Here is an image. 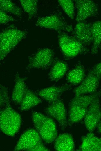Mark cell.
Wrapping results in <instances>:
<instances>
[{
	"label": "cell",
	"mask_w": 101,
	"mask_h": 151,
	"mask_svg": "<svg viewBox=\"0 0 101 151\" xmlns=\"http://www.w3.org/2000/svg\"><path fill=\"white\" fill-rule=\"evenodd\" d=\"M101 95V92H95L89 95L75 96L69 104L68 125L70 126L84 117L88 109L93 100Z\"/></svg>",
	"instance_id": "6da1fadb"
},
{
	"label": "cell",
	"mask_w": 101,
	"mask_h": 151,
	"mask_svg": "<svg viewBox=\"0 0 101 151\" xmlns=\"http://www.w3.org/2000/svg\"><path fill=\"white\" fill-rule=\"evenodd\" d=\"M58 42L60 50L66 60L73 59L81 55H85L89 52L86 46L75 37L66 33L58 32Z\"/></svg>",
	"instance_id": "7a4b0ae2"
},
{
	"label": "cell",
	"mask_w": 101,
	"mask_h": 151,
	"mask_svg": "<svg viewBox=\"0 0 101 151\" xmlns=\"http://www.w3.org/2000/svg\"><path fill=\"white\" fill-rule=\"evenodd\" d=\"M27 32L18 29L13 25L2 30L0 34V61L24 39Z\"/></svg>",
	"instance_id": "3957f363"
},
{
	"label": "cell",
	"mask_w": 101,
	"mask_h": 151,
	"mask_svg": "<svg viewBox=\"0 0 101 151\" xmlns=\"http://www.w3.org/2000/svg\"><path fill=\"white\" fill-rule=\"evenodd\" d=\"M32 118L41 139L46 143H50L55 140L57 132L56 124L52 118L36 112L32 113Z\"/></svg>",
	"instance_id": "277c9868"
},
{
	"label": "cell",
	"mask_w": 101,
	"mask_h": 151,
	"mask_svg": "<svg viewBox=\"0 0 101 151\" xmlns=\"http://www.w3.org/2000/svg\"><path fill=\"white\" fill-rule=\"evenodd\" d=\"M21 123L20 115L11 107L10 103L1 109L0 129L5 134L14 136L19 131Z\"/></svg>",
	"instance_id": "5b68a950"
},
{
	"label": "cell",
	"mask_w": 101,
	"mask_h": 151,
	"mask_svg": "<svg viewBox=\"0 0 101 151\" xmlns=\"http://www.w3.org/2000/svg\"><path fill=\"white\" fill-rule=\"evenodd\" d=\"M54 54L53 50L50 48L39 49L29 57L26 69L29 70L33 68H48L54 62Z\"/></svg>",
	"instance_id": "8992f818"
},
{
	"label": "cell",
	"mask_w": 101,
	"mask_h": 151,
	"mask_svg": "<svg viewBox=\"0 0 101 151\" xmlns=\"http://www.w3.org/2000/svg\"><path fill=\"white\" fill-rule=\"evenodd\" d=\"M35 25L58 32L64 31L71 32L73 31L72 26L68 23L62 17L57 14L39 18Z\"/></svg>",
	"instance_id": "52a82bcc"
},
{
	"label": "cell",
	"mask_w": 101,
	"mask_h": 151,
	"mask_svg": "<svg viewBox=\"0 0 101 151\" xmlns=\"http://www.w3.org/2000/svg\"><path fill=\"white\" fill-rule=\"evenodd\" d=\"M99 97L94 99L89 105L84 117L85 126L89 132H92L101 119Z\"/></svg>",
	"instance_id": "ba28073f"
},
{
	"label": "cell",
	"mask_w": 101,
	"mask_h": 151,
	"mask_svg": "<svg viewBox=\"0 0 101 151\" xmlns=\"http://www.w3.org/2000/svg\"><path fill=\"white\" fill-rule=\"evenodd\" d=\"M77 12L76 20L77 23L85 19L95 17L98 14V8L97 4L91 0H75Z\"/></svg>",
	"instance_id": "9c48e42d"
},
{
	"label": "cell",
	"mask_w": 101,
	"mask_h": 151,
	"mask_svg": "<svg viewBox=\"0 0 101 151\" xmlns=\"http://www.w3.org/2000/svg\"><path fill=\"white\" fill-rule=\"evenodd\" d=\"M45 111L47 114L58 122L62 130H64L68 125L66 108L61 98L50 103Z\"/></svg>",
	"instance_id": "30bf717a"
},
{
	"label": "cell",
	"mask_w": 101,
	"mask_h": 151,
	"mask_svg": "<svg viewBox=\"0 0 101 151\" xmlns=\"http://www.w3.org/2000/svg\"><path fill=\"white\" fill-rule=\"evenodd\" d=\"M101 79V76L95 74L90 70L80 84L74 89L73 92L75 96L95 92Z\"/></svg>",
	"instance_id": "8fae6325"
},
{
	"label": "cell",
	"mask_w": 101,
	"mask_h": 151,
	"mask_svg": "<svg viewBox=\"0 0 101 151\" xmlns=\"http://www.w3.org/2000/svg\"><path fill=\"white\" fill-rule=\"evenodd\" d=\"M41 141V137L37 131L32 129L28 130L21 135L14 150L29 151Z\"/></svg>",
	"instance_id": "7c38bea8"
},
{
	"label": "cell",
	"mask_w": 101,
	"mask_h": 151,
	"mask_svg": "<svg viewBox=\"0 0 101 151\" xmlns=\"http://www.w3.org/2000/svg\"><path fill=\"white\" fill-rule=\"evenodd\" d=\"M71 89V85L65 84L59 86H52L42 89L36 93V95L50 103L60 98L63 93Z\"/></svg>",
	"instance_id": "4fadbf2b"
},
{
	"label": "cell",
	"mask_w": 101,
	"mask_h": 151,
	"mask_svg": "<svg viewBox=\"0 0 101 151\" xmlns=\"http://www.w3.org/2000/svg\"><path fill=\"white\" fill-rule=\"evenodd\" d=\"M74 34V37L84 45H90L93 42L92 24L84 21L77 23Z\"/></svg>",
	"instance_id": "5bb4252c"
},
{
	"label": "cell",
	"mask_w": 101,
	"mask_h": 151,
	"mask_svg": "<svg viewBox=\"0 0 101 151\" xmlns=\"http://www.w3.org/2000/svg\"><path fill=\"white\" fill-rule=\"evenodd\" d=\"M82 143L77 150L81 151H101V138L89 132L82 138Z\"/></svg>",
	"instance_id": "9a60e30c"
},
{
	"label": "cell",
	"mask_w": 101,
	"mask_h": 151,
	"mask_svg": "<svg viewBox=\"0 0 101 151\" xmlns=\"http://www.w3.org/2000/svg\"><path fill=\"white\" fill-rule=\"evenodd\" d=\"M54 148L58 151L74 150L75 143L71 135L67 133L59 134L55 140Z\"/></svg>",
	"instance_id": "2e32d148"
},
{
	"label": "cell",
	"mask_w": 101,
	"mask_h": 151,
	"mask_svg": "<svg viewBox=\"0 0 101 151\" xmlns=\"http://www.w3.org/2000/svg\"><path fill=\"white\" fill-rule=\"evenodd\" d=\"M26 79L25 78L20 77L18 73L15 76L12 99L17 104L20 105L27 88L25 82Z\"/></svg>",
	"instance_id": "e0dca14e"
},
{
	"label": "cell",
	"mask_w": 101,
	"mask_h": 151,
	"mask_svg": "<svg viewBox=\"0 0 101 151\" xmlns=\"http://www.w3.org/2000/svg\"><path fill=\"white\" fill-rule=\"evenodd\" d=\"M68 66L65 62L56 60L54 61L49 74L51 81L57 82L62 78L68 69Z\"/></svg>",
	"instance_id": "ac0fdd59"
},
{
	"label": "cell",
	"mask_w": 101,
	"mask_h": 151,
	"mask_svg": "<svg viewBox=\"0 0 101 151\" xmlns=\"http://www.w3.org/2000/svg\"><path fill=\"white\" fill-rule=\"evenodd\" d=\"M85 72L83 66L80 62H79L68 73L66 76L67 80L71 85H77L84 79Z\"/></svg>",
	"instance_id": "d6986e66"
},
{
	"label": "cell",
	"mask_w": 101,
	"mask_h": 151,
	"mask_svg": "<svg viewBox=\"0 0 101 151\" xmlns=\"http://www.w3.org/2000/svg\"><path fill=\"white\" fill-rule=\"evenodd\" d=\"M42 100L28 88L20 105L21 111L28 110L41 103Z\"/></svg>",
	"instance_id": "ffe728a7"
},
{
	"label": "cell",
	"mask_w": 101,
	"mask_h": 151,
	"mask_svg": "<svg viewBox=\"0 0 101 151\" xmlns=\"http://www.w3.org/2000/svg\"><path fill=\"white\" fill-rule=\"evenodd\" d=\"M93 45L91 50L92 54H96L101 44V21H98L92 24Z\"/></svg>",
	"instance_id": "44dd1931"
},
{
	"label": "cell",
	"mask_w": 101,
	"mask_h": 151,
	"mask_svg": "<svg viewBox=\"0 0 101 151\" xmlns=\"http://www.w3.org/2000/svg\"><path fill=\"white\" fill-rule=\"evenodd\" d=\"M0 10L12 14L19 17H21L22 12L21 8L13 3L11 0H1Z\"/></svg>",
	"instance_id": "7402d4cb"
},
{
	"label": "cell",
	"mask_w": 101,
	"mask_h": 151,
	"mask_svg": "<svg viewBox=\"0 0 101 151\" xmlns=\"http://www.w3.org/2000/svg\"><path fill=\"white\" fill-rule=\"evenodd\" d=\"M19 1L23 9L28 14V19L36 15L37 10V0H20Z\"/></svg>",
	"instance_id": "603a6c76"
},
{
	"label": "cell",
	"mask_w": 101,
	"mask_h": 151,
	"mask_svg": "<svg viewBox=\"0 0 101 151\" xmlns=\"http://www.w3.org/2000/svg\"><path fill=\"white\" fill-rule=\"evenodd\" d=\"M58 2L64 12L71 19L75 16V6L73 1L71 0H59Z\"/></svg>",
	"instance_id": "cb8c5ba5"
},
{
	"label": "cell",
	"mask_w": 101,
	"mask_h": 151,
	"mask_svg": "<svg viewBox=\"0 0 101 151\" xmlns=\"http://www.w3.org/2000/svg\"><path fill=\"white\" fill-rule=\"evenodd\" d=\"M0 107L1 108L4 107L10 103L8 89L0 85Z\"/></svg>",
	"instance_id": "d4e9b609"
},
{
	"label": "cell",
	"mask_w": 101,
	"mask_h": 151,
	"mask_svg": "<svg viewBox=\"0 0 101 151\" xmlns=\"http://www.w3.org/2000/svg\"><path fill=\"white\" fill-rule=\"evenodd\" d=\"M16 21L12 17L8 15L6 12L0 11V23L1 24Z\"/></svg>",
	"instance_id": "484cf974"
},
{
	"label": "cell",
	"mask_w": 101,
	"mask_h": 151,
	"mask_svg": "<svg viewBox=\"0 0 101 151\" xmlns=\"http://www.w3.org/2000/svg\"><path fill=\"white\" fill-rule=\"evenodd\" d=\"M49 150H50L48 148H46L43 145L41 141L32 148L29 151H47Z\"/></svg>",
	"instance_id": "4316f807"
},
{
	"label": "cell",
	"mask_w": 101,
	"mask_h": 151,
	"mask_svg": "<svg viewBox=\"0 0 101 151\" xmlns=\"http://www.w3.org/2000/svg\"><path fill=\"white\" fill-rule=\"evenodd\" d=\"M91 70L95 74L101 76V62L95 65Z\"/></svg>",
	"instance_id": "83f0119b"
},
{
	"label": "cell",
	"mask_w": 101,
	"mask_h": 151,
	"mask_svg": "<svg viewBox=\"0 0 101 151\" xmlns=\"http://www.w3.org/2000/svg\"><path fill=\"white\" fill-rule=\"evenodd\" d=\"M96 127L97 128L98 132L101 134V122L100 121Z\"/></svg>",
	"instance_id": "f1b7e54d"
},
{
	"label": "cell",
	"mask_w": 101,
	"mask_h": 151,
	"mask_svg": "<svg viewBox=\"0 0 101 151\" xmlns=\"http://www.w3.org/2000/svg\"><path fill=\"white\" fill-rule=\"evenodd\" d=\"M99 48L101 49V44L100 45V46H99Z\"/></svg>",
	"instance_id": "f546056e"
},
{
	"label": "cell",
	"mask_w": 101,
	"mask_h": 151,
	"mask_svg": "<svg viewBox=\"0 0 101 151\" xmlns=\"http://www.w3.org/2000/svg\"><path fill=\"white\" fill-rule=\"evenodd\" d=\"M100 109H101V105L100 106Z\"/></svg>",
	"instance_id": "4dcf8cb0"
}]
</instances>
